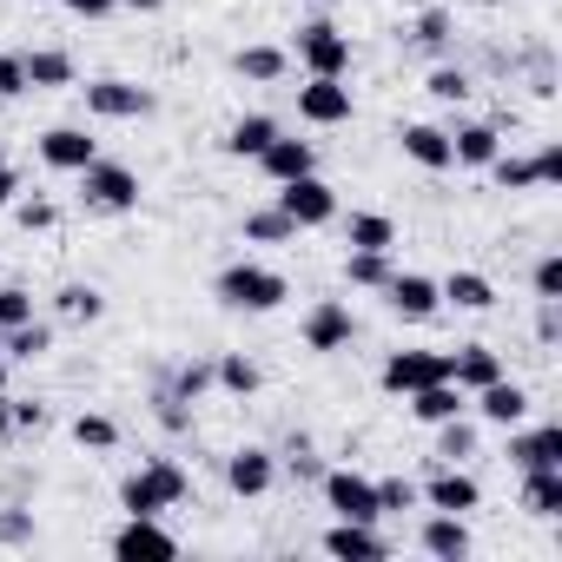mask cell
Segmentation results:
<instances>
[{"label": "cell", "instance_id": "6da1fadb", "mask_svg": "<svg viewBox=\"0 0 562 562\" xmlns=\"http://www.w3.org/2000/svg\"><path fill=\"white\" fill-rule=\"evenodd\" d=\"M212 299L225 312H278V305L292 299V278L271 271V265H258V258H238V265H225L212 278Z\"/></svg>", "mask_w": 562, "mask_h": 562}, {"label": "cell", "instance_id": "7a4b0ae2", "mask_svg": "<svg viewBox=\"0 0 562 562\" xmlns=\"http://www.w3.org/2000/svg\"><path fill=\"white\" fill-rule=\"evenodd\" d=\"M192 496V476L172 463V457H146L126 483H120V509L126 516H166V509H179Z\"/></svg>", "mask_w": 562, "mask_h": 562}, {"label": "cell", "instance_id": "3957f363", "mask_svg": "<svg viewBox=\"0 0 562 562\" xmlns=\"http://www.w3.org/2000/svg\"><path fill=\"white\" fill-rule=\"evenodd\" d=\"M139 172L133 166H120V159H93L87 172H80V199L93 205V212H139Z\"/></svg>", "mask_w": 562, "mask_h": 562}, {"label": "cell", "instance_id": "277c9868", "mask_svg": "<svg viewBox=\"0 0 562 562\" xmlns=\"http://www.w3.org/2000/svg\"><path fill=\"white\" fill-rule=\"evenodd\" d=\"M318 483H325V509L331 516H345V522H384L378 476H364V470H325Z\"/></svg>", "mask_w": 562, "mask_h": 562}, {"label": "cell", "instance_id": "5b68a950", "mask_svg": "<svg viewBox=\"0 0 562 562\" xmlns=\"http://www.w3.org/2000/svg\"><path fill=\"white\" fill-rule=\"evenodd\" d=\"M278 212H285L299 232H312V225H331L338 218V192L318 179V172H305V179H285V186H278V199H271Z\"/></svg>", "mask_w": 562, "mask_h": 562}, {"label": "cell", "instance_id": "8992f818", "mask_svg": "<svg viewBox=\"0 0 562 562\" xmlns=\"http://www.w3.org/2000/svg\"><path fill=\"white\" fill-rule=\"evenodd\" d=\"M299 67L318 74V80H345L351 74V41L331 21H312V27H299Z\"/></svg>", "mask_w": 562, "mask_h": 562}, {"label": "cell", "instance_id": "52a82bcc", "mask_svg": "<svg viewBox=\"0 0 562 562\" xmlns=\"http://www.w3.org/2000/svg\"><path fill=\"white\" fill-rule=\"evenodd\" d=\"M443 378H450V351H391L384 371H378V384H384L391 397H411V391L443 384Z\"/></svg>", "mask_w": 562, "mask_h": 562}, {"label": "cell", "instance_id": "ba28073f", "mask_svg": "<svg viewBox=\"0 0 562 562\" xmlns=\"http://www.w3.org/2000/svg\"><path fill=\"white\" fill-rule=\"evenodd\" d=\"M113 555H120V562H139V555L172 562V555H179V536H172L159 516H126V522L113 529Z\"/></svg>", "mask_w": 562, "mask_h": 562}, {"label": "cell", "instance_id": "9c48e42d", "mask_svg": "<svg viewBox=\"0 0 562 562\" xmlns=\"http://www.w3.org/2000/svg\"><path fill=\"white\" fill-rule=\"evenodd\" d=\"M87 93V113L93 120H146L159 100H153V87H133V80H93V87H80Z\"/></svg>", "mask_w": 562, "mask_h": 562}, {"label": "cell", "instance_id": "30bf717a", "mask_svg": "<svg viewBox=\"0 0 562 562\" xmlns=\"http://www.w3.org/2000/svg\"><path fill=\"white\" fill-rule=\"evenodd\" d=\"M516 470H562V424H509Z\"/></svg>", "mask_w": 562, "mask_h": 562}, {"label": "cell", "instance_id": "8fae6325", "mask_svg": "<svg viewBox=\"0 0 562 562\" xmlns=\"http://www.w3.org/2000/svg\"><path fill=\"white\" fill-rule=\"evenodd\" d=\"M299 120H305V126H351V87L312 74V80L299 87Z\"/></svg>", "mask_w": 562, "mask_h": 562}, {"label": "cell", "instance_id": "7c38bea8", "mask_svg": "<svg viewBox=\"0 0 562 562\" xmlns=\"http://www.w3.org/2000/svg\"><path fill=\"white\" fill-rule=\"evenodd\" d=\"M351 338H358V318H351L345 299H318L305 312V351H345Z\"/></svg>", "mask_w": 562, "mask_h": 562}, {"label": "cell", "instance_id": "4fadbf2b", "mask_svg": "<svg viewBox=\"0 0 562 562\" xmlns=\"http://www.w3.org/2000/svg\"><path fill=\"white\" fill-rule=\"evenodd\" d=\"M225 483H232V496H271L278 457H271L265 443H238V450L225 457Z\"/></svg>", "mask_w": 562, "mask_h": 562}, {"label": "cell", "instance_id": "5bb4252c", "mask_svg": "<svg viewBox=\"0 0 562 562\" xmlns=\"http://www.w3.org/2000/svg\"><path fill=\"white\" fill-rule=\"evenodd\" d=\"M384 299H391V312H397V318H411V325L437 318V305H443V292H437V278H424V271H391V285H384Z\"/></svg>", "mask_w": 562, "mask_h": 562}, {"label": "cell", "instance_id": "9a60e30c", "mask_svg": "<svg viewBox=\"0 0 562 562\" xmlns=\"http://www.w3.org/2000/svg\"><path fill=\"white\" fill-rule=\"evenodd\" d=\"M41 159H47L54 172H87V166L100 159V139H93L87 126H47V133H41Z\"/></svg>", "mask_w": 562, "mask_h": 562}, {"label": "cell", "instance_id": "2e32d148", "mask_svg": "<svg viewBox=\"0 0 562 562\" xmlns=\"http://www.w3.org/2000/svg\"><path fill=\"white\" fill-rule=\"evenodd\" d=\"M470 411L483 417V424H496V430H509V424H522L529 417V391L503 371L496 384H483V391H470Z\"/></svg>", "mask_w": 562, "mask_h": 562}, {"label": "cell", "instance_id": "e0dca14e", "mask_svg": "<svg viewBox=\"0 0 562 562\" xmlns=\"http://www.w3.org/2000/svg\"><path fill=\"white\" fill-rule=\"evenodd\" d=\"M417 496H424L430 509H450V516H470V509L483 503V483H476V476H470L463 463H443V470H437V476H430V483H424Z\"/></svg>", "mask_w": 562, "mask_h": 562}, {"label": "cell", "instance_id": "ac0fdd59", "mask_svg": "<svg viewBox=\"0 0 562 562\" xmlns=\"http://www.w3.org/2000/svg\"><path fill=\"white\" fill-rule=\"evenodd\" d=\"M417 549H424V555H437V562H463L476 542H470V522H463V516L430 509V516L417 522Z\"/></svg>", "mask_w": 562, "mask_h": 562}, {"label": "cell", "instance_id": "d6986e66", "mask_svg": "<svg viewBox=\"0 0 562 562\" xmlns=\"http://www.w3.org/2000/svg\"><path fill=\"white\" fill-rule=\"evenodd\" d=\"M318 549H325V555H338V562H384V555H391V542L378 536V522H345V516L325 529V542H318Z\"/></svg>", "mask_w": 562, "mask_h": 562}, {"label": "cell", "instance_id": "ffe728a7", "mask_svg": "<svg viewBox=\"0 0 562 562\" xmlns=\"http://www.w3.org/2000/svg\"><path fill=\"white\" fill-rule=\"evenodd\" d=\"M258 166H265V179H271V186H285V179L318 172V146H312V139H285V133H278V139L258 153Z\"/></svg>", "mask_w": 562, "mask_h": 562}, {"label": "cell", "instance_id": "44dd1931", "mask_svg": "<svg viewBox=\"0 0 562 562\" xmlns=\"http://www.w3.org/2000/svg\"><path fill=\"white\" fill-rule=\"evenodd\" d=\"M397 146H404V159H411V166H424V172H450V126L411 120V126L397 133Z\"/></svg>", "mask_w": 562, "mask_h": 562}, {"label": "cell", "instance_id": "7402d4cb", "mask_svg": "<svg viewBox=\"0 0 562 562\" xmlns=\"http://www.w3.org/2000/svg\"><path fill=\"white\" fill-rule=\"evenodd\" d=\"M404 404H411V417H417V424H430V430H437V424H450V417H463V411H470V391H463L457 378H443V384L411 391Z\"/></svg>", "mask_w": 562, "mask_h": 562}, {"label": "cell", "instance_id": "603a6c76", "mask_svg": "<svg viewBox=\"0 0 562 562\" xmlns=\"http://www.w3.org/2000/svg\"><path fill=\"white\" fill-rule=\"evenodd\" d=\"M503 153V133L490 126V120H470V126H450V166H490Z\"/></svg>", "mask_w": 562, "mask_h": 562}, {"label": "cell", "instance_id": "cb8c5ba5", "mask_svg": "<svg viewBox=\"0 0 562 562\" xmlns=\"http://www.w3.org/2000/svg\"><path fill=\"white\" fill-rule=\"evenodd\" d=\"M437 292H443V305H457V312H490L496 305V285L483 271H450V278H437Z\"/></svg>", "mask_w": 562, "mask_h": 562}, {"label": "cell", "instance_id": "d4e9b609", "mask_svg": "<svg viewBox=\"0 0 562 562\" xmlns=\"http://www.w3.org/2000/svg\"><path fill=\"white\" fill-rule=\"evenodd\" d=\"M278 133H285V126H278L271 113H245V120H232V133H225V153L232 159H258Z\"/></svg>", "mask_w": 562, "mask_h": 562}, {"label": "cell", "instance_id": "484cf974", "mask_svg": "<svg viewBox=\"0 0 562 562\" xmlns=\"http://www.w3.org/2000/svg\"><path fill=\"white\" fill-rule=\"evenodd\" d=\"M450 378H457L463 391H483V384L503 378V358H496L490 345H463V351H450Z\"/></svg>", "mask_w": 562, "mask_h": 562}, {"label": "cell", "instance_id": "4316f807", "mask_svg": "<svg viewBox=\"0 0 562 562\" xmlns=\"http://www.w3.org/2000/svg\"><path fill=\"white\" fill-rule=\"evenodd\" d=\"M522 509L536 522H555L562 516V470H522Z\"/></svg>", "mask_w": 562, "mask_h": 562}, {"label": "cell", "instance_id": "83f0119b", "mask_svg": "<svg viewBox=\"0 0 562 562\" xmlns=\"http://www.w3.org/2000/svg\"><path fill=\"white\" fill-rule=\"evenodd\" d=\"M232 67H238L251 87H278V80L292 74V54H285V47H265V41H258V47H238V60H232Z\"/></svg>", "mask_w": 562, "mask_h": 562}, {"label": "cell", "instance_id": "f1b7e54d", "mask_svg": "<svg viewBox=\"0 0 562 562\" xmlns=\"http://www.w3.org/2000/svg\"><path fill=\"white\" fill-rule=\"evenodd\" d=\"M0 351H8V364H34V358L54 351V325H47V318H27V325H14V331H0Z\"/></svg>", "mask_w": 562, "mask_h": 562}, {"label": "cell", "instance_id": "f546056e", "mask_svg": "<svg viewBox=\"0 0 562 562\" xmlns=\"http://www.w3.org/2000/svg\"><path fill=\"white\" fill-rule=\"evenodd\" d=\"M27 60V87H74L80 80V67H74V54H60V47H34V54H21Z\"/></svg>", "mask_w": 562, "mask_h": 562}, {"label": "cell", "instance_id": "4dcf8cb0", "mask_svg": "<svg viewBox=\"0 0 562 562\" xmlns=\"http://www.w3.org/2000/svg\"><path fill=\"white\" fill-rule=\"evenodd\" d=\"M345 245H351V251H391V245H397V218H384V212H351V218H345Z\"/></svg>", "mask_w": 562, "mask_h": 562}, {"label": "cell", "instance_id": "1f68e13d", "mask_svg": "<svg viewBox=\"0 0 562 562\" xmlns=\"http://www.w3.org/2000/svg\"><path fill=\"white\" fill-rule=\"evenodd\" d=\"M404 34H411V47H417V54H443V47H450V34H457V14H450V8H424Z\"/></svg>", "mask_w": 562, "mask_h": 562}, {"label": "cell", "instance_id": "d6a6232c", "mask_svg": "<svg viewBox=\"0 0 562 562\" xmlns=\"http://www.w3.org/2000/svg\"><path fill=\"white\" fill-rule=\"evenodd\" d=\"M391 251H345V278H351V285L358 292H384L391 285Z\"/></svg>", "mask_w": 562, "mask_h": 562}, {"label": "cell", "instance_id": "836d02e7", "mask_svg": "<svg viewBox=\"0 0 562 562\" xmlns=\"http://www.w3.org/2000/svg\"><path fill=\"white\" fill-rule=\"evenodd\" d=\"M299 238V225L278 212V205H258V212H245V245H292Z\"/></svg>", "mask_w": 562, "mask_h": 562}, {"label": "cell", "instance_id": "e575fe53", "mask_svg": "<svg viewBox=\"0 0 562 562\" xmlns=\"http://www.w3.org/2000/svg\"><path fill=\"white\" fill-rule=\"evenodd\" d=\"M212 384H218L225 397H251V391H258V364H251L245 351H225V358L212 364Z\"/></svg>", "mask_w": 562, "mask_h": 562}, {"label": "cell", "instance_id": "d590c367", "mask_svg": "<svg viewBox=\"0 0 562 562\" xmlns=\"http://www.w3.org/2000/svg\"><path fill=\"white\" fill-rule=\"evenodd\" d=\"M54 312H60L67 325H93V318H106V299H100L93 285H60V299H54Z\"/></svg>", "mask_w": 562, "mask_h": 562}, {"label": "cell", "instance_id": "8d00e7d4", "mask_svg": "<svg viewBox=\"0 0 562 562\" xmlns=\"http://www.w3.org/2000/svg\"><path fill=\"white\" fill-rule=\"evenodd\" d=\"M503 192H536V159H516V153H496L490 166H483Z\"/></svg>", "mask_w": 562, "mask_h": 562}, {"label": "cell", "instance_id": "74e56055", "mask_svg": "<svg viewBox=\"0 0 562 562\" xmlns=\"http://www.w3.org/2000/svg\"><path fill=\"white\" fill-rule=\"evenodd\" d=\"M74 443H80V450H120V424L100 417V411H80V417H74Z\"/></svg>", "mask_w": 562, "mask_h": 562}, {"label": "cell", "instance_id": "f35d334b", "mask_svg": "<svg viewBox=\"0 0 562 562\" xmlns=\"http://www.w3.org/2000/svg\"><path fill=\"white\" fill-rule=\"evenodd\" d=\"M424 93H430V100H443V106H463V100H470L476 87H470V74H463V67H430Z\"/></svg>", "mask_w": 562, "mask_h": 562}, {"label": "cell", "instance_id": "ab89813d", "mask_svg": "<svg viewBox=\"0 0 562 562\" xmlns=\"http://www.w3.org/2000/svg\"><path fill=\"white\" fill-rule=\"evenodd\" d=\"M437 457H443V463H463V457H476V430H470L463 417L437 424Z\"/></svg>", "mask_w": 562, "mask_h": 562}, {"label": "cell", "instance_id": "60d3db41", "mask_svg": "<svg viewBox=\"0 0 562 562\" xmlns=\"http://www.w3.org/2000/svg\"><path fill=\"white\" fill-rule=\"evenodd\" d=\"M8 212H14L21 232H54V225H60V205H54V199H14Z\"/></svg>", "mask_w": 562, "mask_h": 562}, {"label": "cell", "instance_id": "b9f144b4", "mask_svg": "<svg viewBox=\"0 0 562 562\" xmlns=\"http://www.w3.org/2000/svg\"><path fill=\"white\" fill-rule=\"evenodd\" d=\"M424 496H417V483L411 476H378V509L384 516H404V509H417Z\"/></svg>", "mask_w": 562, "mask_h": 562}, {"label": "cell", "instance_id": "7bdbcfd3", "mask_svg": "<svg viewBox=\"0 0 562 562\" xmlns=\"http://www.w3.org/2000/svg\"><path fill=\"white\" fill-rule=\"evenodd\" d=\"M34 318V292L27 285H0V331H14Z\"/></svg>", "mask_w": 562, "mask_h": 562}, {"label": "cell", "instance_id": "ee69618b", "mask_svg": "<svg viewBox=\"0 0 562 562\" xmlns=\"http://www.w3.org/2000/svg\"><path fill=\"white\" fill-rule=\"evenodd\" d=\"M529 285H536V299H562V251L536 258V271H529Z\"/></svg>", "mask_w": 562, "mask_h": 562}, {"label": "cell", "instance_id": "f6af8a7d", "mask_svg": "<svg viewBox=\"0 0 562 562\" xmlns=\"http://www.w3.org/2000/svg\"><path fill=\"white\" fill-rule=\"evenodd\" d=\"M205 391H212V364H186V371L172 378V397H179V404H192V397H205Z\"/></svg>", "mask_w": 562, "mask_h": 562}, {"label": "cell", "instance_id": "bcb514c9", "mask_svg": "<svg viewBox=\"0 0 562 562\" xmlns=\"http://www.w3.org/2000/svg\"><path fill=\"white\" fill-rule=\"evenodd\" d=\"M21 93H27V60L0 54V100H21Z\"/></svg>", "mask_w": 562, "mask_h": 562}, {"label": "cell", "instance_id": "7dc6e473", "mask_svg": "<svg viewBox=\"0 0 562 562\" xmlns=\"http://www.w3.org/2000/svg\"><path fill=\"white\" fill-rule=\"evenodd\" d=\"M285 463H292V476H305V483H312V476H325V463L312 457V443H305V437H292V450H285Z\"/></svg>", "mask_w": 562, "mask_h": 562}, {"label": "cell", "instance_id": "c3c4849f", "mask_svg": "<svg viewBox=\"0 0 562 562\" xmlns=\"http://www.w3.org/2000/svg\"><path fill=\"white\" fill-rule=\"evenodd\" d=\"M536 186H562V146H555V139L536 153Z\"/></svg>", "mask_w": 562, "mask_h": 562}, {"label": "cell", "instance_id": "681fc988", "mask_svg": "<svg viewBox=\"0 0 562 562\" xmlns=\"http://www.w3.org/2000/svg\"><path fill=\"white\" fill-rule=\"evenodd\" d=\"M27 536H34V516H21V509L0 516V542H27Z\"/></svg>", "mask_w": 562, "mask_h": 562}, {"label": "cell", "instance_id": "f907efd6", "mask_svg": "<svg viewBox=\"0 0 562 562\" xmlns=\"http://www.w3.org/2000/svg\"><path fill=\"white\" fill-rule=\"evenodd\" d=\"M60 8H74L80 21H106V14L120 8V0H60Z\"/></svg>", "mask_w": 562, "mask_h": 562}, {"label": "cell", "instance_id": "816d5d0a", "mask_svg": "<svg viewBox=\"0 0 562 562\" xmlns=\"http://www.w3.org/2000/svg\"><path fill=\"white\" fill-rule=\"evenodd\" d=\"M14 199H21V172L8 166V153H0V212H8Z\"/></svg>", "mask_w": 562, "mask_h": 562}, {"label": "cell", "instance_id": "f5cc1de1", "mask_svg": "<svg viewBox=\"0 0 562 562\" xmlns=\"http://www.w3.org/2000/svg\"><path fill=\"white\" fill-rule=\"evenodd\" d=\"M120 8H133V14H159L166 0H120Z\"/></svg>", "mask_w": 562, "mask_h": 562}, {"label": "cell", "instance_id": "db71d44e", "mask_svg": "<svg viewBox=\"0 0 562 562\" xmlns=\"http://www.w3.org/2000/svg\"><path fill=\"white\" fill-rule=\"evenodd\" d=\"M0 397H8V351H0Z\"/></svg>", "mask_w": 562, "mask_h": 562}, {"label": "cell", "instance_id": "11a10c76", "mask_svg": "<svg viewBox=\"0 0 562 562\" xmlns=\"http://www.w3.org/2000/svg\"><path fill=\"white\" fill-rule=\"evenodd\" d=\"M470 8H496V0H470Z\"/></svg>", "mask_w": 562, "mask_h": 562}, {"label": "cell", "instance_id": "9f6ffc18", "mask_svg": "<svg viewBox=\"0 0 562 562\" xmlns=\"http://www.w3.org/2000/svg\"><path fill=\"white\" fill-rule=\"evenodd\" d=\"M27 8H47V0H27Z\"/></svg>", "mask_w": 562, "mask_h": 562}]
</instances>
